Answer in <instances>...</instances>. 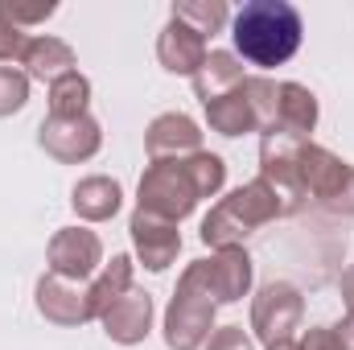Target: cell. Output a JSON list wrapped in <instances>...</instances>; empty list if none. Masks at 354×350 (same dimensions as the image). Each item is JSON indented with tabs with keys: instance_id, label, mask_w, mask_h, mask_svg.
<instances>
[{
	"instance_id": "obj_1",
	"label": "cell",
	"mask_w": 354,
	"mask_h": 350,
	"mask_svg": "<svg viewBox=\"0 0 354 350\" xmlns=\"http://www.w3.org/2000/svg\"><path fill=\"white\" fill-rule=\"evenodd\" d=\"M231 37L243 62L252 66H284L305 37V21L288 0H248L235 21Z\"/></svg>"
},
{
	"instance_id": "obj_2",
	"label": "cell",
	"mask_w": 354,
	"mask_h": 350,
	"mask_svg": "<svg viewBox=\"0 0 354 350\" xmlns=\"http://www.w3.org/2000/svg\"><path fill=\"white\" fill-rule=\"evenodd\" d=\"M297 210V202L292 198H284L272 181L264 177H256V181H248V185H239V190H231L218 206H210V214L202 219V243L206 248H243V239L252 235V231H260L264 223H276V219H284V214H292Z\"/></svg>"
},
{
	"instance_id": "obj_3",
	"label": "cell",
	"mask_w": 354,
	"mask_h": 350,
	"mask_svg": "<svg viewBox=\"0 0 354 350\" xmlns=\"http://www.w3.org/2000/svg\"><path fill=\"white\" fill-rule=\"evenodd\" d=\"M198 202L202 198H198V185L185 169V157L181 161H153L140 177V185H136V210L169 219V223L189 219Z\"/></svg>"
},
{
	"instance_id": "obj_4",
	"label": "cell",
	"mask_w": 354,
	"mask_h": 350,
	"mask_svg": "<svg viewBox=\"0 0 354 350\" xmlns=\"http://www.w3.org/2000/svg\"><path fill=\"white\" fill-rule=\"evenodd\" d=\"M214 301L181 272L177 293L165 309V347L169 350H202L214 334Z\"/></svg>"
},
{
	"instance_id": "obj_5",
	"label": "cell",
	"mask_w": 354,
	"mask_h": 350,
	"mask_svg": "<svg viewBox=\"0 0 354 350\" xmlns=\"http://www.w3.org/2000/svg\"><path fill=\"white\" fill-rule=\"evenodd\" d=\"M185 276L214 301V305H235L252 288V256L248 248H218L210 260H194Z\"/></svg>"
},
{
	"instance_id": "obj_6",
	"label": "cell",
	"mask_w": 354,
	"mask_h": 350,
	"mask_svg": "<svg viewBox=\"0 0 354 350\" xmlns=\"http://www.w3.org/2000/svg\"><path fill=\"white\" fill-rule=\"evenodd\" d=\"M301 313H305L301 288L288 284V280H268L264 288L256 293V301H252V334L264 347L288 342L292 330L301 326Z\"/></svg>"
},
{
	"instance_id": "obj_7",
	"label": "cell",
	"mask_w": 354,
	"mask_h": 350,
	"mask_svg": "<svg viewBox=\"0 0 354 350\" xmlns=\"http://www.w3.org/2000/svg\"><path fill=\"white\" fill-rule=\"evenodd\" d=\"M37 145H41L54 161H62V165H79V161H91V157L99 153L103 128H99L95 116H71V120L46 116L41 128H37Z\"/></svg>"
},
{
	"instance_id": "obj_8",
	"label": "cell",
	"mask_w": 354,
	"mask_h": 350,
	"mask_svg": "<svg viewBox=\"0 0 354 350\" xmlns=\"http://www.w3.org/2000/svg\"><path fill=\"white\" fill-rule=\"evenodd\" d=\"M37 313L54 326H87L95 322L91 313V280H66L46 272L37 280Z\"/></svg>"
},
{
	"instance_id": "obj_9",
	"label": "cell",
	"mask_w": 354,
	"mask_h": 350,
	"mask_svg": "<svg viewBox=\"0 0 354 350\" xmlns=\"http://www.w3.org/2000/svg\"><path fill=\"white\" fill-rule=\"evenodd\" d=\"M46 260H50V272L54 276L91 280L103 268V243H99V235L87 231V227H62V231H54Z\"/></svg>"
},
{
	"instance_id": "obj_10",
	"label": "cell",
	"mask_w": 354,
	"mask_h": 350,
	"mask_svg": "<svg viewBox=\"0 0 354 350\" xmlns=\"http://www.w3.org/2000/svg\"><path fill=\"white\" fill-rule=\"evenodd\" d=\"M128 235H132V248H136V260L145 264L149 272H165L181 252V231L169 219H157V214H145L136 210L128 219Z\"/></svg>"
},
{
	"instance_id": "obj_11",
	"label": "cell",
	"mask_w": 354,
	"mask_h": 350,
	"mask_svg": "<svg viewBox=\"0 0 354 350\" xmlns=\"http://www.w3.org/2000/svg\"><path fill=\"white\" fill-rule=\"evenodd\" d=\"M145 153L149 161H181L202 153V128L185 116V111H165L149 124L145 132Z\"/></svg>"
},
{
	"instance_id": "obj_12",
	"label": "cell",
	"mask_w": 354,
	"mask_h": 350,
	"mask_svg": "<svg viewBox=\"0 0 354 350\" xmlns=\"http://www.w3.org/2000/svg\"><path fill=\"white\" fill-rule=\"evenodd\" d=\"M351 174V165L342 161V157H334L330 149H322V145H305L301 149V161H297V185H301V198H317L322 206L338 194V185L346 181Z\"/></svg>"
},
{
	"instance_id": "obj_13",
	"label": "cell",
	"mask_w": 354,
	"mask_h": 350,
	"mask_svg": "<svg viewBox=\"0 0 354 350\" xmlns=\"http://www.w3.org/2000/svg\"><path fill=\"white\" fill-rule=\"evenodd\" d=\"M99 322H103V334H107L111 342L136 347V342H145L149 330H153V297L140 293V288H132V293H124Z\"/></svg>"
},
{
	"instance_id": "obj_14",
	"label": "cell",
	"mask_w": 354,
	"mask_h": 350,
	"mask_svg": "<svg viewBox=\"0 0 354 350\" xmlns=\"http://www.w3.org/2000/svg\"><path fill=\"white\" fill-rule=\"evenodd\" d=\"M206 37L202 33H194L189 25H181L169 17V25L161 29V37H157V58H161V66L169 71V75H198V66L206 62Z\"/></svg>"
},
{
	"instance_id": "obj_15",
	"label": "cell",
	"mask_w": 354,
	"mask_h": 350,
	"mask_svg": "<svg viewBox=\"0 0 354 350\" xmlns=\"http://www.w3.org/2000/svg\"><path fill=\"white\" fill-rule=\"evenodd\" d=\"M21 66L29 79H41V83H58L62 75L75 71V50L62 42V37H29L25 42V54H21Z\"/></svg>"
},
{
	"instance_id": "obj_16",
	"label": "cell",
	"mask_w": 354,
	"mask_h": 350,
	"mask_svg": "<svg viewBox=\"0 0 354 350\" xmlns=\"http://www.w3.org/2000/svg\"><path fill=\"white\" fill-rule=\"evenodd\" d=\"M120 202H124L120 181H115V177H103V174L83 177V181L71 190V206H75V214L87 219V223H107V219H115Z\"/></svg>"
},
{
	"instance_id": "obj_17",
	"label": "cell",
	"mask_w": 354,
	"mask_h": 350,
	"mask_svg": "<svg viewBox=\"0 0 354 350\" xmlns=\"http://www.w3.org/2000/svg\"><path fill=\"white\" fill-rule=\"evenodd\" d=\"M243 79H248V75H243V66H239L235 54H227V50H210L206 62H202L198 75H194V91H198V99H202V107H206V103L223 99L227 91H235Z\"/></svg>"
},
{
	"instance_id": "obj_18",
	"label": "cell",
	"mask_w": 354,
	"mask_h": 350,
	"mask_svg": "<svg viewBox=\"0 0 354 350\" xmlns=\"http://www.w3.org/2000/svg\"><path fill=\"white\" fill-rule=\"evenodd\" d=\"M206 124H210V132H218V136L260 132V120H256V111H252V103H248V95H243V83L235 91H227L223 99L206 103Z\"/></svg>"
},
{
	"instance_id": "obj_19",
	"label": "cell",
	"mask_w": 354,
	"mask_h": 350,
	"mask_svg": "<svg viewBox=\"0 0 354 350\" xmlns=\"http://www.w3.org/2000/svg\"><path fill=\"white\" fill-rule=\"evenodd\" d=\"M276 128L297 132L309 140V132L317 128V99L313 91L301 83H280V99H276Z\"/></svg>"
},
{
	"instance_id": "obj_20",
	"label": "cell",
	"mask_w": 354,
	"mask_h": 350,
	"mask_svg": "<svg viewBox=\"0 0 354 350\" xmlns=\"http://www.w3.org/2000/svg\"><path fill=\"white\" fill-rule=\"evenodd\" d=\"M124 293H132V256H111V260L91 276V313H95V322H99Z\"/></svg>"
},
{
	"instance_id": "obj_21",
	"label": "cell",
	"mask_w": 354,
	"mask_h": 350,
	"mask_svg": "<svg viewBox=\"0 0 354 350\" xmlns=\"http://www.w3.org/2000/svg\"><path fill=\"white\" fill-rule=\"evenodd\" d=\"M174 21L189 25V29L202 33V37H214V33L227 29L231 12H227L223 0H181V4H174Z\"/></svg>"
},
{
	"instance_id": "obj_22",
	"label": "cell",
	"mask_w": 354,
	"mask_h": 350,
	"mask_svg": "<svg viewBox=\"0 0 354 350\" xmlns=\"http://www.w3.org/2000/svg\"><path fill=\"white\" fill-rule=\"evenodd\" d=\"M87 103H91L87 75L71 71V75H62L58 83H50V116H62V120H71V116H87Z\"/></svg>"
},
{
	"instance_id": "obj_23",
	"label": "cell",
	"mask_w": 354,
	"mask_h": 350,
	"mask_svg": "<svg viewBox=\"0 0 354 350\" xmlns=\"http://www.w3.org/2000/svg\"><path fill=\"white\" fill-rule=\"evenodd\" d=\"M185 169L198 185V198H214L227 185V161L218 153H194V157H185Z\"/></svg>"
},
{
	"instance_id": "obj_24",
	"label": "cell",
	"mask_w": 354,
	"mask_h": 350,
	"mask_svg": "<svg viewBox=\"0 0 354 350\" xmlns=\"http://www.w3.org/2000/svg\"><path fill=\"white\" fill-rule=\"evenodd\" d=\"M243 95H248V103H252V111H256V120H260V132L276 128L280 83H272V79H264V75H248V79H243Z\"/></svg>"
},
{
	"instance_id": "obj_25",
	"label": "cell",
	"mask_w": 354,
	"mask_h": 350,
	"mask_svg": "<svg viewBox=\"0 0 354 350\" xmlns=\"http://www.w3.org/2000/svg\"><path fill=\"white\" fill-rule=\"evenodd\" d=\"M29 103V75L17 66H0V116H17Z\"/></svg>"
},
{
	"instance_id": "obj_26",
	"label": "cell",
	"mask_w": 354,
	"mask_h": 350,
	"mask_svg": "<svg viewBox=\"0 0 354 350\" xmlns=\"http://www.w3.org/2000/svg\"><path fill=\"white\" fill-rule=\"evenodd\" d=\"M0 12L17 25V29H25V25H41L46 17H54L58 12V4L54 0H41V4H25V0H0Z\"/></svg>"
},
{
	"instance_id": "obj_27",
	"label": "cell",
	"mask_w": 354,
	"mask_h": 350,
	"mask_svg": "<svg viewBox=\"0 0 354 350\" xmlns=\"http://www.w3.org/2000/svg\"><path fill=\"white\" fill-rule=\"evenodd\" d=\"M25 29H17L4 12H0V62H21V54H25Z\"/></svg>"
},
{
	"instance_id": "obj_28",
	"label": "cell",
	"mask_w": 354,
	"mask_h": 350,
	"mask_svg": "<svg viewBox=\"0 0 354 350\" xmlns=\"http://www.w3.org/2000/svg\"><path fill=\"white\" fill-rule=\"evenodd\" d=\"M202 350H256V342L252 334H243V326H218Z\"/></svg>"
},
{
	"instance_id": "obj_29",
	"label": "cell",
	"mask_w": 354,
	"mask_h": 350,
	"mask_svg": "<svg viewBox=\"0 0 354 350\" xmlns=\"http://www.w3.org/2000/svg\"><path fill=\"white\" fill-rule=\"evenodd\" d=\"M297 347L301 350H346L334 326H313V330H305V338H301Z\"/></svg>"
},
{
	"instance_id": "obj_30",
	"label": "cell",
	"mask_w": 354,
	"mask_h": 350,
	"mask_svg": "<svg viewBox=\"0 0 354 350\" xmlns=\"http://www.w3.org/2000/svg\"><path fill=\"white\" fill-rule=\"evenodd\" d=\"M326 210L330 214H342V219H354V165H351V174H346V181L338 185V194L326 202Z\"/></svg>"
},
{
	"instance_id": "obj_31",
	"label": "cell",
	"mask_w": 354,
	"mask_h": 350,
	"mask_svg": "<svg viewBox=\"0 0 354 350\" xmlns=\"http://www.w3.org/2000/svg\"><path fill=\"white\" fill-rule=\"evenodd\" d=\"M334 330H338L342 347H346V350H354V313H346V317H342V326H334Z\"/></svg>"
},
{
	"instance_id": "obj_32",
	"label": "cell",
	"mask_w": 354,
	"mask_h": 350,
	"mask_svg": "<svg viewBox=\"0 0 354 350\" xmlns=\"http://www.w3.org/2000/svg\"><path fill=\"white\" fill-rule=\"evenodd\" d=\"M342 301H346V309L354 313V264L342 272Z\"/></svg>"
},
{
	"instance_id": "obj_33",
	"label": "cell",
	"mask_w": 354,
	"mask_h": 350,
	"mask_svg": "<svg viewBox=\"0 0 354 350\" xmlns=\"http://www.w3.org/2000/svg\"><path fill=\"white\" fill-rule=\"evenodd\" d=\"M264 350H301V347H297V342L288 338V342H276V347H264Z\"/></svg>"
}]
</instances>
